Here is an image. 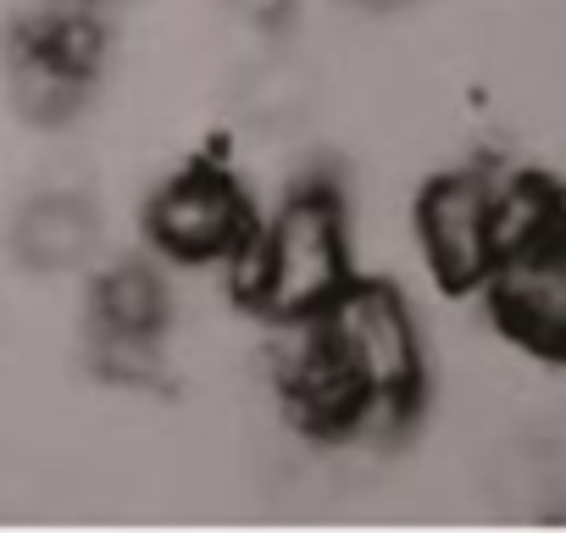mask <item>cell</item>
I'll return each mask as SVG.
<instances>
[{"label": "cell", "instance_id": "cell-1", "mask_svg": "<svg viewBox=\"0 0 566 533\" xmlns=\"http://www.w3.org/2000/svg\"><path fill=\"white\" fill-rule=\"evenodd\" d=\"M483 295L505 339H516L527 356L566 362V184L511 173Z\"/></svg>", "mask_w": 566, "mask_h": 533}, {"label": "cell", "instance_id": "cell-2", "mask_svg": "<svg viewBox=\"0 0 566 533\" xmlns=\"http://www.w3.org/2000/svg\"><path fill=\"white\" fill-rule=\"evenodd\" d=\"M323 345L350 389V406H406L417 395V334L389 290H339L328 301Z\"/></svg>", "mask_w": 566, "mask_h": 533}, {"label": "cell", "instance_id": "cell-3", "mask_svg": "<svg viewBox=\"0 0 566 533\" xmlns=\"http://www.w3.org/2000/svg\"><path fill=\"white\" fill-rule=\"evenodd\" d=\"M505 189L511 173L483 167V173H450L422 195V244L444 290H483L500 250Z\"/></svg>", "mask_w": 566, "mask_h": 533}, {"label": "cell", "instance_id": "cell-4", "mask_svg": "<svg viewBox=\"0 0 566 533\" xmlns=\"http://www.w3.org/2000/svg\"><path fill=\"white\" fill-rule=\"evenodd\" d=\"M345 290V250L334 211L301 200L277 217L261 250V295L272 312H323Z\"/></svg>", "mask_w": 566, "mask_h": 533}, {"label": "cell", "instance_id": "cell-5", "mask_svg": "<svg viewBox=\"0 0 566 533\" xmlns=\"http://www.w3.org/2000/svg\"><path fill=\"white\" fill-rule=\"evenodd\" d=\"M161 233L178 250H217L233 233V200L217 184H184L161 206Z\"/></svg>", "mask_w": 566, "mask_h": 533}]
</instances>
